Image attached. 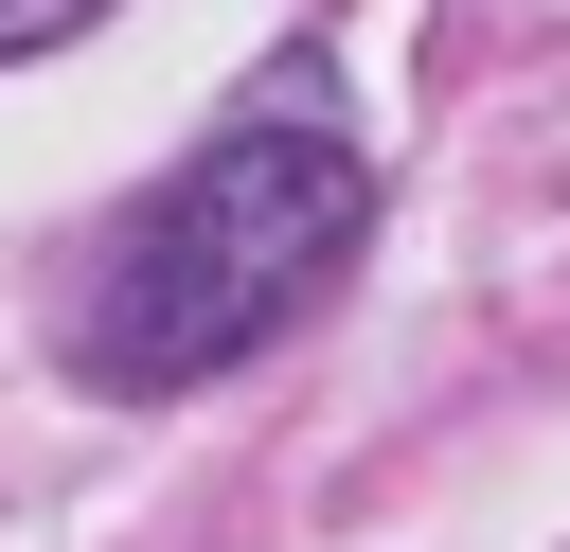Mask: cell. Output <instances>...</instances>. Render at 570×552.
Segmentation results:
<instances>
[{"instance_id":"6da1fadb","label":"cell","mask_w":570,"mask_h":552,"mask_svg":"<svg viewBox=\"0 0 570 552\" xmlns=\"http://www.w3.org/2000/svg\"><path fill=\"white\" fill-rule=\"evenodd\" d=\"M356 231H374V160H356L321 107H249L232 142H196V160L107 231L71 356H89L107 392H196V374L267 356V338L356 267Z\"/></svg>"},{"instance_id":"7a4b0ae2","label":"cell","mask_w":570,"mask_h":552,"mask_svg":"<svg viewBox=\"0 0 570 552\" xmlns=\"http://www.w3.org/2000/svg\"><path fill=\"white\" fill-rule=\"evenodd\" d=\"M71 18H107V0H0V53H53Z\"/></svg>"}]
</instances>
